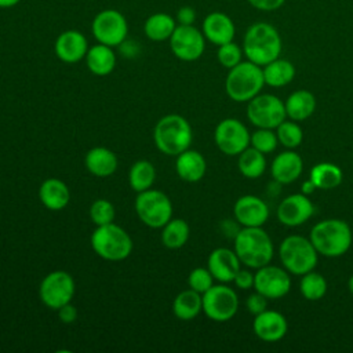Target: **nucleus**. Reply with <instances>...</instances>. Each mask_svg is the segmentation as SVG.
<instances>
[{
  "label": "nucleus",
  "mask_w": 353,
  "mask_h": 353,
  "mask_svg": "<svg viewBox=\"0 0 353 353\" xmlns=\"http://www.w3.org/2000/svg\"><path fill=\"white\" fill-rule=\"evenodd\" d=\"M233 283L237 288L240 290H250L254 288V273L248 269H239V272L236 273Z\"/></svg>",
  "instance_id": "obj_42"
},
{
  "label": "nucleus",
  "mask_w": 353,
  "mask_h": 353,
  "mask_svg": "<svg viewBox=\"0 0 353 353\" xmlns=\"http://www.w3.org/2000/svg\"><path fill=\"white\" fill-rule=\"evenodd\" d=\"M254 288L268 299H280L291 290V276L283 266L268 263L254 273Z\"/></svg>",
  "instance_id": "obj_15"
},
{
  "label": "nucleus",
  "mask_w": 353,
  "mask_h": 353,
  "mask_svg": "<svg viewBox=\"0 0 353 353\" xmlns=\"http://www.w3.org/2000/svg\"><path fill=\"white\" fill-rule=\"evenodd\" d=\"M91 32L98 43L109 47H119L127 39L128 23L120 11L106 8L94 17Z\"/></svg>",
  "instance_id": "obj_11"
},
{
  "label": "nucleus",
  "mask_w": 353,
  "mask_h": 353,
  "mask_svg": "<svg viewBox=\"0 0 353 353\" xmlns=\"http://www.w3.org/2000/svg\"><path fill=\"white\" fill-rule=\"evenodd\" d=\"M201 32L205 40L215 46H222L225 43L233 41L236 34V26L228 14L214 11L207 14L203 19Z\"/></svg>",
  "instance_id": "obj_21"
},
{
  "label": "nucleus",
  "mask_w": 353,
  "mask_h": 353,
  "mask_svg": "<svg viewBox=\"0 0 353 353\" xmlns=\"http://www.w3.org/2000/svg\"><path fill=\"white\" fill-rule=\"evenodd\" d=\"M192 139V127L189 121L179 114H167L161 117L153 130V142L156 148L167 156H178L189 149Z\"/></svg>",
  "instance_id": "obj_4"
},
{
  "label": "nucleus",
  "mask_w": 353,
  "mask_h": 353,
  "mask_svg": "<svg viewBox=\"0 0 353 353\" xmlns=\"http://www.w3.org/2000/svg\"><path fill=\"white\" fill-rule=\"evenodd\" d=\"M91 247L102 259L117 262L130 256L132 240L121 226L112 222L97 226L91 234Z\"/></svg>",
  "instance_id": "obj_7"
},
{
  "label": "nucleus",
  "mask_w": 353,
  "mask_h": 353,
  "mask_svg": "<svg viewBox=\"0 0 353 353\" xmlns=\"http://www.w3.org/2000/svg\"><path fill=\"white\" fill-rule=\"evenodd\" d=\"M57 312H58L59 320H61L62 323H65V324H72V323H74L76 319H77V309H76L70 302L66 303V305H63V306H61Z\"/></svg>",
  "instance_id": "obj_43"
},
{
  "label": "nucleus",
  "mask_w": 353,
  "mask_h": 353,
  "mask_svg": "<svg viewBox=\"0 0 353 353\" xmlns=\"http://www.w3.org/2000/svg\"><path fill=\"white\" fill-rule=\"evenodd\" d=\"M21 0H0V8H11L15 7Z\"/></svg>",
  "instance_id": "obj_48"
},
{
  "label": "nucleus",
  "mask_w": 353,
  "mask_h": 353,
  "mask_svg": "<svg viewBox=\"0 0 353 353\" xmlns=\"http://www.w3.org/2000/svg\"><path fill=\"white\" fill-rule=\"evenodd\" d=\"M254 334L263 342H277L283 339L288 331V323L284 314L266 309L256 314L252 323Z\"/></svg>",
  "instance_id": "obj_20"
},
{
  "label": "nucleus",
  "mask_w": 353,
  "mask_h": 353,
  "mask_svg": "<svg viewBox=\"0 0 353 353\" xmlns=\"http://www.w3.org/2000/svg\"><path fill=\"white\" fill-rule=\"evenodd\" d=\"M279 258L281 266L290 274L302 276L314 270L319 261V252L310 239L299 234H290L284 237L279 245Z\"/></svg>",
  "instance_id": "obj_6"
},
{
  "label": "nucleus",
  "mask_w": 353,
  "mask_h": 353,
  "mask_svg": "<svg viewBox=\"0 0 353 353\" xmlns=\"http://www.w3.org/2000/svg\"><path fill=\"white\" fill-rule=\"evenodd\" d=\"M233 250L241 265L250 269H259L270 263L274 254L273 241L262 226L243 228L237 230Z\"/></svg>",
  "instance_id": "obj_3"
},
{
  "label": "nucleus",
  "mask_w": 353,
  "mask_h": 353,
  "mask_svg": "<svg viewBox=\"0 0 353 353\" xmlns=\"http://www.w3.org/2000/svg\"><path fill=\"white\" fill-rule=\"evenodd\" d=\"M247 119L256 128L276 130L285 119L284 101L273 94H258L247 102Z\"/></svg>",
  "instance_id": "obj_9"
},
{
  "label": "nucleus",
  "mask_w": 353,
  "mask_h": 353,
  "mask_svg": "<svg viewBox=\"0 0 353 353\" xmlns=\"http://www.w3.org/2000/svg\"><path fill=\"white\" fill-rule=\"evenodd\" d=\"M245 307L251 314L256 316L268 309V298H265L262 294L255 291L254 294L248 295L245 301Z\"/></svg>",
  "instance_id": "obj_41"
},
{
  "label": "nucleus",
  "mask_w": 353,
  "mask_h": 353,
  "mask_svg": "<svg viewBox=\"0 0 353 353\" xmlns=\"http://www.w3.org/2000/svg\"><path fill=\"white\" fill-rule=\"evenodd\" d=\"M175 21L178 22V25H193V22L196 21V11L188 6L181 7L176 11Z\"/></svg>",
  "instance_id": "obj_45"
},
{
  "label": "nucleus",
  "mask_w": 353,
  "mask_h": 353,
  "mask_svg": "<svg viewBox=\"0 0 353 353\" xmlns=\"http://www.w3.org/2000/svg\"><path fill=\"white\" fill-rule=\"evenodd\" d=\"M190 234V228L185 219L171 218L161 228V243L170 250H178L183 247Z\"/></svg>",
  "instance_id": "obj_32"
},
{
  "label": "nucleus",
  "mask_w": 353,
  "mask_h": 353,
  "mask_svg": "<svg viewBox=\"0 0 353 353\" xmlns=\"http://www.w3.org/2000/svg\"><path fill=\"white\" fill-rule=\"evenodd\" d=\"M172 54L185 62L199 59L205 50V37L203 32L193 25H176L170 37Z\"/></svg>",
  "instance_id": "obj_14"
},
{
  "label": "nucleus",
  "mask_w": 353,
  "mask_h": 353,
  "mask_svg": "<svg viewBox=\"0 0 353 353\" xmlns=\"http://www.w3.org/2000/svg\"><path fill=\"white\" fill-rule=\"evenodd\" d=\"M347 290H349V292L353 295V274L349 277V280H347Z\"/></svg>",
  "instance_id": "obj_49"
},
{
  "label": "nucleus",
  "mask_w": 353,
  "mask_h": 353,
  "mask_svg": "<svg viewBox=\"0 0 353 353\" xmlns=\"http://www.w3.org/2000/svg\"><path fill=\"white\" fill-rule=\"evenodd\" d=\"M254 8L261 11H274L280 8L285 0H247Z\"/></svg>",
  "instance_id": "obj_44"
},
{
  "label": "nucleus",
  "mask_w": 353,
  "mask_h": 353,
  "mask_svg": "<svg viewBox=\"0 0 353 353\" xmlns=\"http://www.w3.org/2000/svg\"><path fill=\"white\" fill-rule=\"evenodd\" d=\"M309 179L314 183L316 189L331 190L342 183L343 172L336 164L330 161H321L312 167Z\"/></svg>",
  "instance_id": "obj_31"
},
{
  "label": "nucleus",
  "mask_w": 353,
  "mask_h": 353,
  "mask_svg": "<svg viewBox=\"0 0 353 353\" xmlns=\"http://www.w3.org/2000/svg\"><path fill=\"white\" fill-rule=\"evenodd\" d=\"M302 171H303V160L292 149H287L285 152L279 153L270 164L272 178L276 182L283 185L295 182L301 176Z\"/></svg>",
  "instance_id": "obj_22"
},
{
  "label": "nucleus",
  "mask_w": 353,
  "mask_h": 353,
  "mask_svg": "<svg viewBox=\"0 0 353 353\" xmlns=\"http://www.w3.org/2000/svg\"><path fill=\"white\" fill-rule=\"evenodd\" d=\"M175 171L185 182H199L205 175L207 163L200 152L186 149L176 156Z\"/></svg>",
  "instance_id": "obj_23"
},
{
  "label": "nucleus",
  "mask_w": 353,
  "mask_h": 353,
  "mask_svg": "<svg viewBox=\"0 0 353 353\" xmlns=\"http://www.w3.org/2000/svg\"><path fill=\"white\" fill-rule=\"evenodd\" d=\"M214 280L215 279L208 268H194L188 276V285L189 288L203 295L214 285Z\"/></svg>",
  "instance_id": "obj_40"
},
{
  "label": "nucleus",
  "mask_w": 353,
  "mask_h": 353,
  "mask_svg": "<svg viewBox=\"0 0 353 353\" xmlns=\"http://www.w3.org/2000/svg\"><path fill=\"white\" fill-rule=\"evenodd\" d=\"M84 59L88 70L95 76H108L116 68V54L113 47L101 43L90 47Z\"/></svg>",
  "instance_id": "obj_26"
},
{
  "label": "nucleus",
  "mask_w": 353,
  "mask_h": 353,
  "mask_svg": "<svg viewBox=\"0 0 353 353\" xmlns=\"http://www.w3.org/2000/svg\"><path fill=\"white\" fill-rule=\"evenodd\" d=\"M135 212L141 222L149 228H163L172 218V203L170 197L157 189H148L138 193Z\"/></svg>",
  "instance_id": "obj_8"
},
{
  "label": "nucleus",
  "mask_w": 353,
  "mask_h": 353,
  "mask_svg": "<svg viewBox=\"0 0 353 353\" xmlns=\"http://www.w3.org/2000/svg\"><path fill=\"white\" fill-rule=\"evenodd\" d=\"M39 199L47 210L61 211L70 201V190L63 181L48 178L39 188Z\"/></svg>",
  "instance_id": "obj_24"
},
{
  "label": "nucleus",
  "mask_w": 353,
  "mask_h": 353,
  "mask_svg": "<svg viewBox=\"0 0 353 353\" xmlns=\"http://www.w3.org/2000/svg\"><path fill=\"white\" fill-rule=\"evenodd\" d=\"M88 41L85 36L76 30L69 29L62 32L54 44V51L58 59H61L65 63H76L85 58V54L88 51Z\"/></svg>",
  "instance_id": "obj_18"
},
{
  "label": "nucleus",
  "mask_w": 353,
  "mask_h": 353,
  "mask_svg": "<svg viewBox=\"0 0 353 353\" xmlns=\"http://www.w3.org/2000/svg\"><path fill=\"white\" fill-rule=\"evenodd\" d=\"M250 137L247 127L237 119L228 117L221 120L214 131V141L216 148L228 156H239L250 146Z\"/></svg>",
  "instance_id": "obj_13"
},
{
  "label": "nucleus",
  "mask_w": 353,
  "mask_h": 353,
  "mask_svg": "<svg viewBox=\"0 0 353 353\" xmlns=\"http://www.w3.org/2000/svg\"><path fill=\"white\" fill-rule=\"evenodd\" d=\"M116 210L106 199H97L90 207V218L97 226L108 225L114 221Z\"/></svg>",
  "instance_id": "obj_38"
},
{
  "label": "nucleus",
  "mask_w": 353,
  "mask_h": 353,
  "mask_svg": "<svg viewBox=\"0 0 353 353\" xmlns=\"http://www.w3.org/2000/svg\"><path fill=\"white\" fill-rule=\"evenodd\" d=\"M269 207L258 196L244 194L239 197L233 205L234 219L243 228L263 226L269 219Z\"/></svg>",
  "instance_id": "obj_17"
},
{
  "label": "nucleus",
  "mask_w": 353,
  "mask_h": 353,
  "mask_svg": "<svg viewBox=\"0 0 353 353\" xmlns=\"http://www.w3.org/2000/svg\"><path fill=\"white\" fill-rule=\"evenodd\" d=\"M265 84L269 87H284L290 84L295 77V66L288 59L276 58L272 62L262 66Z\"/></svg>",
  "instance_id": "obj_28"
},
{
  "label": "nucleus",
  "mask_w": 353,
  "mask_h": 353,
  "mask_svg": "<svg viewBox=\"0 0 353 353\" xmlns=\"http://www.w3.org/2000/svg\"><path fill=\"white\" fill-rule=\"evenodd\" d=\"M284 108L290 120L303 121L314 113L316 98L307 90H296L287 97L284 101Z\"/></svg>",
  "instance_id": "obj_27"
},
{
  "label": "nucleus",
  "mask_w": 353,
  "mask_h": 353,
  "mask_svg": "<svg viewBox=\"0 0 353 353\" xmlns=\"http://www.w3.org/2000/svg\"><path fill=\"white\" fill-rule=\"evenodd\" d=\"M154 179L156 170L150 161L138 160L131 165L128 172V183L134 192L141 193L150 189Z\"/></svg>",
  "instance_id": "obj_34"
},
{
  "label": "nucleus",
  "mask_w": 353,
  "mask_h": 353,
  "mask_svg": "<svg viewBox=\"0 0 353 353\" xmlns=\"http://www.w3.org/2000/svg\"><path fill=\"white\" fill-rule=\"evenodd\" d=\"M243 55H244L243 48L234 41H229L222 46H218V51H216L218 62L226 69H232L233 66L240 63L243 61Z\"/></svg>",
  "instance_id": "obj_39"
},
{
  "label": "nucleus",
  "mask_w": 353,
  "mask_h": 353,
  "mask_svg": "<svg viewBox=\"0 0 353 353\" xmlns=\"http://www.w3.org/2000/svg\"><path fill=\"white\" fill-rule=\"evenodd\" d=\"M120 48H121V52L127 57H134L137 52H138V47H137V43H134V41H130V40H124L120 46H119Z\"/></svg>",
  "instance_id": "obj_46"
},
{
  "label": "nucleus",
  "mask_w": 353,
  "mask_h": 353,
  "mask_svg": "<svg viewBox=\"0 0 353 353\" xmlns=\"http://www.w3.org/2000/svg\"><path fill=\"white\" fill-rule=\"evenodd\" d=\"M283 41L279 30L269 22H255L248 26L243 39L245 58L259 66H265L281 54Z\"/></svg>",
  "instance_id": "obj_1"
},
{
  "label": "nucleus",
  "mask_w": 353,
  "mask_h": 353,
  "mask_svg": "<svg viewBox=\"0 0 353 353\" xmlns=\"http://www.w3.org/2000/svg\"><path fill=\"white\" fill-rule=\"evenodd\" d=\"M277 219L288 228L301 226L314 214V205L307 194L294 193L283 199L277 207Z\"/></svg>",
  "instance_id": "obj_16"
},
{
  "label": "nucleus",
  "mask_w": 353,
  "mask_h": 353,
  "mask_svg": "<svg viewBox=\"0 0 353 353\" xmlns=\"http://www.w3.org/2000/svg\"><path fill=\"white\" fill-rule=\"evenodd\" d=\"M237 167L243 176L248 179H256L262 176V174L266 170L265 154L254 149L252 146H248L239 154Z\"/></svg>",
  "instance_id": "obj_33"
},
{
  "label": "nucleus",
  "mask_w": 353,
  "mask_h": 353,
  "mask_svg": "<svg viewBox=\"0 0 353 353\" xmlns=\"http://www.w3.org/2000/svg\"><path fill=\"white\" fill-rule=\"evenodd\" d=\"M84 163L87 170L92 175L99 178H106L114 174L119 164L117 156L114 154V152L103 146H97L90 149L85 154Z\"/></svg>",
  "instance_id": "obj_25"
},
{
  "label": "nucleus",
  "mask_w": 353,
  "mask_h": 353,
  "mask_svg": "<svg viewBox=\"0 0 353 353\" xmlns=\"http://www.w3.org/2000/svg\"><path fill=\"white\" fill-rule=\"evenodd\" d=\"M176 28V21L167 12H154L146 18L143 33L152 41L170 40Z\"/></svg>",
  "instance_id": "obj_30"
},
{
  "label": "nucleus",
  "mask_w": 353,
  "mask_h": 353,
  "mask_svg": "<svg viewBox=\"0 0 353 353\" xmlns=\"http://www.w3.org/2000/svg\"><path fill=\"white\" fill-rule=\"evenodd\" d=\"M204 314L216 323H225L234 317L239 309V296L232 287L225 283L212 285L203 295Z\"/></svg>",
  "instance_id": "obj_10"
},
{
  "label": "nucleus",
  "mask_w": 353,
  "mask_h": 353,
  "mask_svg": "<svg viewBox=\"0 0 353 353\" xmlns=\"http://www.w3.org/2000/svg\"><path fill=\"white\" fill-rule=\"evenodd\" d=\"M207 268L219 283L233 281L236 273L241 268V262L234 250L219 247L211 251L207 259Z\"/></svg>",
  "instance_id": "obj_19"
},
{
  "label": "nucleus",
  "mask_w": 353,
  "mask_h": 353,
  "mask_svg": "<svg viewBox=\"0 0 353 353\" xmlns=\"http://www.w3.org/2000/svg\"><path fill=\"white\" fill-rule=\"evenodd\" d=\"M314 190H316V186H314V183H313L310 179L302 183V193H303V194H310V193H313Z\"/></svg>",
  "instance_id": "obj_47"
},
{
  "label": "nucleus",
  "mask_w": 353,
  "mask_h": 353,
  "mask_svg": "<svg viewBox=\"0 0 353 353\" xmlns=\"http://www.w3.org/2000/svg\"><path fill=\"white\" fill-rule=\"evenodd\" d=\"M74 280L70 273L65 270H54L44 276L39 287V296L41 302L54 310L69 303L74 295Z\"/></svg>",
  "instance_id": "obj_12"
},
{
  "label": "nucleus",
  "mask_w": 353,
  "mask_h": 353,
  "mask_svg": "<svg viewBox=\"0 0 353 353\" xmlns=\"http://www.w3.org/2000/svg\"><path fill=\"white\" fill-rule=\"evenodd\" d=\"M172 312L176 319L189 321L199 316L203 312V298L201 294L196 292L194 290L189 288L181 291L172 302Z\"/></svg>",
  "instance_id": "obj_29"
},
{
  "label": "nucleus",
  "mask_w": 353,
  "mask_h": 353,
  "mask_svg": "<svg viewBox=\"0 0 353 353\" xmlns=\"http://www.w3.org/2000/svg\"><path fill=\"white\" fill-rule=\"evenodd\" d=\"M276 135H277L279 143L287 149L298 148L303 139V131L298 124V121L287 120V119L276 128Z\"/></svg>",
  "instance_id": "obj_36"
},
{
  "label": "nucleus",
  "mask_w": 353,
  "mask_h": 353,
  "mask_svg": "<svg viewBox=\"0 0 353 353\" xmlns=\"http://www.w3.org/2000/svg\"><path fill=\"white\" fill-rule=\"evenodd\" d=\"M299 291L306 301H319L327 292V280L321 273L310 270L301 276Z\"/></svg>",
  "instance_id": "obj_35"
},
{
  "label": "nucleus",
  "mask_w": 353,
  "mask_h": 353,
  "mask_svg": "<svg viewBox=\"0 0 353 353\" xmlns=\"http://www.w3.org/2000/svg\"><path fill=\"white\" fill-rule=\"evenodd\" d=\"M265 85L262 66L251 62L241 61L232 69L225 80V91L234 102H248L258 95Z\"/></svg>",
  "instance_id": "obj_5"
},
{
  "label": "nucleus",
  "mask_w": 353,
  "mask_h": 353,
  "mask_svg": "<svg viewBox=\"0 0 353 353\" xmlns=\"http://www.w3.org/2000/svg\"><path fill=\"white\" fill-rule=\"evenodd\" d=\"M309 239L319 255L338 258L349 251L353 233L347 222L338 218H328L313 225Z\"/></svg>",
  "instance_id": "obj_2"
},
{
  "label": "nucleus",
  "mask_w": 353,
  "mask_h": 353,
  "mask_svg": "<svg viewBox=\"0 0 353 353\" xmlns=\"http://www.w3.org/2000/svg\"><path fill=\"white\" fill-rule=\"evenodd\" d=\"M279 143L276 131L270 128H258L250 137V146L259 150L263 154L272 153Z\"/></svg>",
  "instance_id": "obj_37"
}]
</instances>
